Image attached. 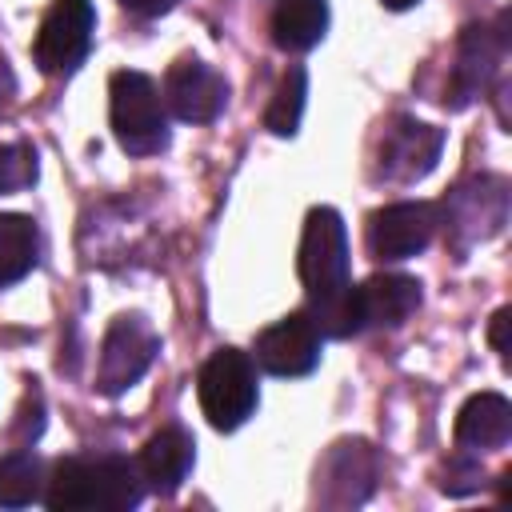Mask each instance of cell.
Segmentation results:
<instances>
[{
  "label": "cell",
  "instance_id": "6da1fadb",
  "mask_svg": "<svg viewBox=\"0 0 512 512\" xmlns=\"http://www.w3.org/2000/svg\"><path fill=\"white\" fill-rule=\"evenodd\" d=\"M144 496L136 460L128 456H64L44 480L52 512H128Z\"/></svg>",
  "mask_w": 512,
  "mask_h": 512
},
{
  "label": "cell",
  "instance_id": "7a4b0ae2",
  "mask_svg": "<svg viewBox=\"0 0 512 512\" xmlns=\"http://www.w3.org/2000/svg\"><path fill=\"white\" fill-rule=\"evenodd\" d=\"M108 116L116 144L132 156H156L168 148V112L152 76L120 68L108 80Z\"/></svg>",
  "mask_w": 512,
  "mask_h": 512
},
{
  "label": "cell",
  "instance_id": "3957f363",
  "mask_svg": "<svg viewBox=\"0 0 512 512\" xmlns=\"http://www.w3.org/2000/svg\"><path fill=\"white\" fill-rule=\"evenodd\" d=\"M196 400L200 412L216 432H236L260 404L256 384V360L240 348H216L196 376Z\"/></svg>",
  "mask_w": 512,
  "mask_h": 512
},
{
  "label": "cell",
  "instance_id": "277c9868",
  "mask_svg": "<svg viewBox=\"0 0 512 512\" xmlns=\"http://www.w3.org/2000/svg\"><path fill=\"white\" fill-rule=\"evenodd\" d=\"M300 284L308 292V304H324L340 292L352 288L348 280V232L336 208L320 204L308 212L304 232H300V252H296Z\"/></svg>",
  "mask_w": 512,
  "mask_h": 512
},
{
  "label": "cell",
  "instance_id": "5b68a950",
  "mask_svg": "<svg viewBox=\"0 0 512 512\" xmlns=\"http://www.w3.org/2000/svg\"><path fill=\"white\" fill-rule=\"evenodd\" d=\"M96 32V8L92 0H52V8L40 20L32 56L44 76H68L84 64Z\"/></svg>",
  "mask_w": 512,
  "mask_h": 512
},
{
  "label": "cell",
  "instance_id": "8992f818",
  "mask_svg": "<svg viewBox=\"0 0 512 512\" xmlns=\"http://www.w3.org/2000/svg\"><path fill=\"white\" fill-rule=\"evenodd\" d=\"M160 352V336L152 332V324L144 316H116L100 340V360H96V392L104 396H120L128 392L148 364Z\"/></svg>",
  "mask_w": 512,
  "mask_h": 512
},
{
  "label": "cell",
  "instance_id": "52a82bcc",
  "mask_svg": "<svg viewBox=\"0 0 512 512\" xmlns=\"http://www.w3.org/2000/svg\"><path fill=\"white\" fill-rule=\"evenodd\" d=\"M440 208L428 200H396L368 216V252L376 260H408L432 244Z\"/></svg>",
  "mask_w": 512,
  "mask_h": 512
},
{
  "label": "cell",
  "instance_id": "ba28073f",
  "mask_svg": "<svg viewBox=\"0 0 512 512\" xmlns=\"http://www.w3.org/2000/svg\"><path fill=\"white\" fill-rule=\"evenodd\" d=\"M440 148H444V132L440 128L400 116L380 136V148H376V180L412 184V180H420V176H428L436 168Z\"/></svg>",
  "mask_w": 512,
  "mask_h": 512
},
{
  "label": "cell",
  "instance_id": "9c48e42d",
  "mask_svg": "<svg viewBox=\"0 0 512 512\" xmlns=\"http://www.w3.org/2000/svg\"><path fill=\"white\" fill-rule=\"evenodd\" d=\"M320 328L312 324V316L300 308V312H288L280 316L276 324H268L264 332H256V344H252V360L268 372V376H308L316 364H320Z\"/></svg>",
  "mask_w": 512,
  "mask_h": 512
},
{
  "label": "cell",
  "instance_id": "30bf717a",
  "mask_svg": "<svg viewBox=\"0 0 512 512\" xmlns=\"http://www.w3.org/2000/svg\"><path fill=\"white\" fill-rule=\"evenodd\" d=\"M164 108H172L176 120L184 124H208L224 112L228 104V84L216 68H208L196 56H180L164 72Z\"/></svg>",
  "mask_w": 512,
  "mask_h": 512
},
{
  "label": "cell",
  "instance_id": "8fae6325",
  "mask_svg": "<svg viewBox=\"0 0 512 512\" xmlns=\"http://www.w3.org/2000/svg\"><path fill=\"white\" fill-rule=\"evenodd\" d=\"M376 484V452L364 440L336 444L320 472H316V496L324 504H360Z\"/></svg>",
  "mask_w": 512,
  "mask_h": 512
},
{
  "label": "cell",
  "instance_id": "7c38bea8",
  "mask_svg": "<svg viewBox=\"0 0 512 512\" xmlns=\"http://www.w3.org/2000/svg\"><path fill=\"white\" fill-rule=\"evenodd\" d=\"M192 448L196 444L180 424H168V428L152 432L144 440L140 456H136V472H140L144 488L156 492V496H172L184 484L188 468H192V456H196Z\"/></svg>",
  "mask_w": 512,
  "mask_h": 512
},
{
  "label": "cell",
  "instance_id": "4fadbf2b",
  "mask_svg": "<svg viewBox=\"0 0 512 512\" xmlns=\"http://www.w3.org/2000/svg\"><path fill=\"white\" fill-rule=\"evenodd\" d=\"M504 220H508V184L500 176H480L456 188L452 208H448L452 232H468V240H484V236H496Z\"/></svg>",
  "mask_w": 512,
  "mask_h": 512
},
{
  "label": "cell",
  "instance_id": "5bb4252c",
  "mask_svg": "<svg viewBox=\"0 0 512 512\" xmlns=\"http://www.w3.org/2000/svg\"><path fill=\"white\" fill-rule=\"evenodd\" d=\"M364 328H396L420 308V280L404 272H376L356 288Z\"/></svg>",
  "mask_w": 512,
  "mask_h": 512
},
{
  "label": "cell",
  "instance_id": "9a60e30c",
  "mask_svg": "<svg viewBox=\"0 0 512 512\" xmlns=\"http://www.w3.org/2000/svg\"><path fill=\"white\" fill-rule=\"evenodd\" d=\"M456 444L464 452H496L508 444L512 436V404L500 392H476L464 400V408L456 412V428H452Z\"/></svg>",
  "mask_w": 512,
  "mask_h": 512
},
{
  "label": "cell",
  "instance_id": "2e32d148",
  "mask_svg": "<svg viewBox=\"0 0 512 512\" xmlns=\"http://www.w3.org/2000/svg\"><path fill=\"white\" fill-rule=\"evenodd\" d=\"M500 60V40L488 28H464L460 44H456V64H452V80H448V96L444 104L464 108L468 100H476Z\"/></svg>",
  "mask_w": 512,
  "mask_h": 512
},
{
  "label": "cell",
  "instance_id": "e0dca14e",
  "mask_svg": "<svg viewBox=\"0 0 512 512\" xmlns=\"http://www.w3.org/2000/svg\"><path fill=\"white\" fill-rule=\"evenodd\" d=\"M328 32V0H276L272 40L284 52H308Z\"/></svg>",
  "mask_w": 512,
  "mask_h": 512
},
{
  "label": "cell",
  "instance_id": "ac0fdd59",
  "mask_svg": "<svg viewBox=\"0 0 512 512\" xmlns=\"http://www.w3.org/2000/svg\"><path fill=\"white\" fill-rule=\"evenodd\" d=\"M40 260V232L32 216L0 212V288L20 284Z\"/></svg>",
  "mask_w": 512,
  "mask_h": 512
},
{
  "label": "cell",
  "instance_id": "d6986e66",
  "mask_svg": "<svg viewBox=\"0 0 512 512\" xmlns=\"http://www.w3.org/2000/svg\"><path fill=\"white\" fill-rule=\"evenodd\" d=\"M44 496V472L32 452L0 456V508H28Z\"/></svg>",
  "mask_w": 512,
  "mask_h": 512
},
{
  "label": "cell",
  "instance_id": "ffe728a7",
  "mask_svg": "<svg viewBox=\"0 0 512 512\" xmlns=\"http://www.w3.org/2000/svg\"><path fill=\"white\" fill-rule=\"evenodd\" d=\"M304 96H308V72L304 68H288L272 92V104L264 112V128L272 136H296L300 116H304Z\"/></svg>",
  "mask_w": 512,
  "mask_h": 512
},
{
  "label": "cell",
  "instance_id": "44dd1931",
  "mask_svg": "<svg viewBox=\"0 0 512 512\" xmlns=\"http://www.w3.org/2000/svg\"><path fill=\"white\" fill-rule=\"evenodd\" d=\"M36 180V152L32 144L16 140V144H0V196L20 192Z\"/></svg>",
  "mask_w": 512,
  "mask_h": 512
},
{
  "label": "cell",
  "instance_id": "7402d4cb",
  "mask_svg": "<svg viewBox=\"0 0 512 512\" xmlns=\"http://www.w3.org/2000/svg\"><path fill=\"white\" fill-rule=\"evenodd\" d=\"M440 488L452 492V496L476 492V488H480V468H476L472 460H452V464H448V476L440 480Z\"/></svg>",
  "mask_w": 512,
  "mask_h": 512
},
{
  "label": "cell",
  "instance_id": "603a6c76",
  "mask_svg": "<svg viewBox=\"0 0 512 512\" xmlns=\"http://www.w3.org/2000/svg\"><path fill=\"white\" fill-rule=\"evenodd\" d=\"M128 12H136V16H160V12H168L176 0H120Z\"/></svg>",
  "mask_w": 512,
  "mask_h": 512
},
{
  "label": "cell",
  "instance_id": "cb8c5ba5",
  "mask_svg": "<svg viewBox=\"0 0 512 512\" xmlns=\"http://www.w3.org/2000/svg\"><path fill=\"white\" fill-rule=\"evenodd\" d=\"M504 328H508V308H500V312L492 316V328H488V340H492V348H496L500 356H504V348H508V344H504Z\"/></svg>",
  "mask_w": 512,
  "mask_h": 512
},
{
  "label": "cell",
  "instance_id": "d4e9b609",
  "mask_svg": "<svg viewBox=\"0 0 512 512\" xmlns=\"http://www.w3.org/2000/svg\"><path fill=\"white\" fill-rule=\"evenodd\" d=\"M384 8H392V12H404V8H412V4H420V0H380Z\"/></svg>",
  "mask_w": 512,
  "mask_h": 512
},
{
  "label": "cell",
  "instance_id": "484cf974",
  "mask_svg": "<svg viewBox=\"0 0 512 512\" xmlns=\"http://www.w3.org/2000/svg\"><path fill=\"white\" fill-rule=\"evenodd\" d=\"M0 80H4V68H0ZM0 104H4V92H0Z\"/></svg>",
  "mask_w": 512,
  "mask_h": 512
}]
</instances>
